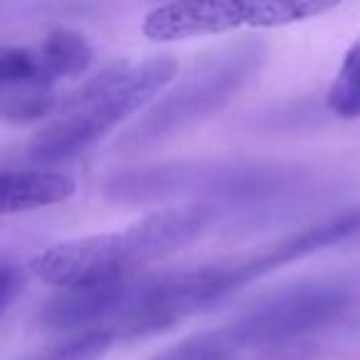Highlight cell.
<instances>
[{
	"mask_svg": "<svg viewBox=\"0 0 360 360\" xmlns=\"http://www.w3.org/2000/svg\"><path fill=\"white\" fill-rule=\"evenodd\" d=\"M178 72L173 57H150L143 62H121L89 79L62 109L60 119L40 129L30 141L35 163H60L75 158L109 129L153 101Z\"/></svg>",
	"mask_w": 360,
	"mask_h": 360,
	"instance_id": "1",
	"label": "cell"
},
{
	"mask_svg": "<svg viewBox=\"0 0 360 360\" xmlns=\"http://www.w3.org/2000/svg\"><path fill=\"white\" fill-rule=\"evenodd\" d=\"M340 0H170L146 15L143 35L178 42L237 27H281L323 15Z\"/></svg>",
	"mask_w": 360,
	"mask_h": 360,
	"instance_id": "2",
	"label": "cell"
},
{
	"mask_svg": "<svg viewBox=\"0 0 360 360\" xmlns=\"http://www.w3.org/2000/svg\"><path fill=\"white\" fill-rule=\"evenodd\" d=\"M262 62L264 45L257 40H242L240 45H230L205 57L165 99L153 106L141 124V136H160L220 109L255 77V72H259Z\"/></svg>",
	"mask_w": 360,
	"mask_h": 360,
	"instance_id": "3",
	"label": "cell"
},
{
	"mask_svg": "<svg viewBox=\"0 0 360 360\" xmlns=\"http://www.w3.org/2000/svg\"><path fill=\"white\" fill-rule=\"evenodd\" d=\"M146 262L148 257H146L143 242L136 225H131L121 232H106V235H91L52 245L40 252L30 262V266L32 274L45 284L72 289V286L121 279Z\"/></svg>",
	"mask_w": 360,
	"mask_h": 360,
	"instance_id": "4",
	"label": "cell"
},
{
	"mask_svg": "<svg viewBox=\"0 0 360 360\" xmlns=\"http://www.w3.org/2000/svg\"><path fill=\"white\" fill-rule=\"evenodd\" d=\"M348 299L335 286H301L264 301L227 333L240 348L284 345L338 319Z\"/></svg>",
	"mask_w": 360,
	"mask_h": 360,
	"instance_id": "5",
	"label": "cell"
},
{
	"mask_svg": "<svg viewBox=\"0 0 360 360\" xmlns=\"http://www.w3.org/2000/svg\"><path fill=\"white\" fill-rule=\"evenodd\" d=\"M136 281L126 279H111L99 281V284H86V286H72L67 289L65 296H57L50 301L45 311H42V321L50 328H79V326L91 323H111L124 316L126 306L131 304Z\"/></svg>",
	"mask_w": 360,
	"mask_h": 360,
	"instance_id": "6",
	"label": "cell"
},
{
	"mask_svg": "<svg viewBox=\"0 0 360 360\" xmlns=\"http://www.w3.org/2000/svg\"><path fill=\"white\" fill-rule=\"evenodd\" d=\"M0 193L3 215H18L70 200L77 193V183L55 170H6L0 178Z\"/></svg>",
	"mask_w": 360,
	"mask_h": 360,
	"instance_id": "7",
	"label": "cell"
},
{
	"mask_svg": "<svg viewBox=\"0 0 360 360\" xmlns=\"http://www.w3.org/2000/svg\"><path fill=\"white\" fill-rule=\"evenodd\" d=\"M35 50L45 72L55 82L82 75L94 60V52H91L86 37L75 30H65V27L50 32Z\"/></svg>",
	"mask_w": 360,
	"mask_h": 360,
	"instance_id": "8",
	"label": "cell"
},
{
	"mask_svg": "<svg viewBox=\"0 0 360 360\" xmlns=\"http://www.w3.org/2000/svg\"><path fill=\"white\" fill-rule=\"evenodd\" d=\"M3 89V116L15 124H27L47 116L55 109V89L52 82H25Z\"/></svg>",
	"mask_w": 360,
	"mask_h": 360,
	"instance_id": "9",
	"label": "cell"
},
{
	"mask_svg": "<svg viewBox=\"0 0 360 360\" xmlns=\"http://www.w3.org/2000/svg\"><path fill=\"white\" fill-rule=\"evenodd\" d=\"M326 101H328V109L340 119L360 116V37L345 52L343 65L330 84Z\"/></svg>",
	"mask_w": 360,
	"mask_h": 360,
	"instance_id": "10",
	"label": "cell"
},
{
	"mask_svg": "<svg viewBox=\"0 0 360 360\" xmlns=\"http://www.w3.org/2000/svg\"><path fill=\"white\" fill-rule=\"evenodd\" d=\"M237 350L242 348L235 343V338L222 330V333H205L183 340L175 348L160 353L155 360H235Z\"/></svg>",
	"mask_w": 360,
	"mask_h": 360,
	"instance_id": "11",
	"label": "cell"
},
{
	"mask_svg": "<svg viewBox=\"0 0 360 360\" xmlns=\"http://www.w3.org/2000/svg\"><path fill=\"white\" fill-rule=\"evenodd\" d=\"M111 340H114V333L106 328L86 330L57 348L45 350L32 360H101L111 348Z\"/></svg>",
	"mask_w": 360,
	"mask_h": 360,
	"instance_id": "12",
	"label": "cell"
},
{
	"mask_svg": "<svg viewBox=\"0 0 360 360\" xmlns=\"http://www.w3.org/2000/svg\"><path fill=\"white\" fill-rule=\"evenodd\" d=\"M20 284V276L15 274L11 264H3V274H0V301H3V309H8L13 301V294L18 291Z\"/></svg>",
	"mask_w": 360,
	"mask_h": 360,
	"instance_id": "13",
	"label": "cell"
}]
</instances>
